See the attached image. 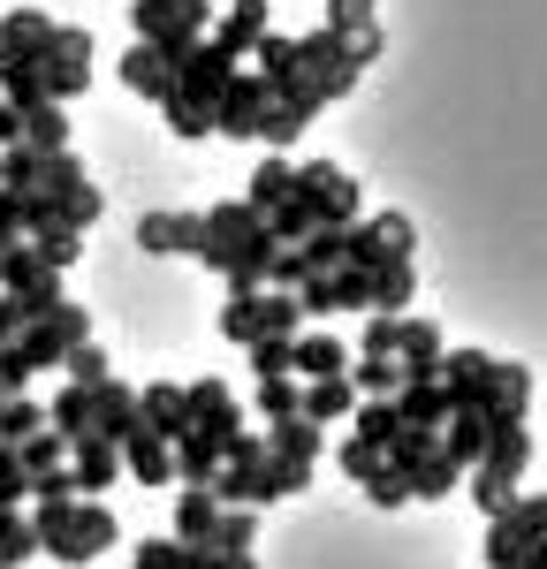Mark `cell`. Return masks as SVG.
<instances>
[{
	"label": "cell",
	"instance_id": "7a4b0ae2",
	"mask_svg": "<svg viewBox=\"0 0 547 569\" xmlns=\"http://www.w3.org/2000/svg\"><path fill=\"white\" fill-rule=\"evenodd\" d=\"M31 539H39V555L84 569V562H99V555L122 539V525H115V509H107V501H84V493H46L39 509H31Z\"/></svg>",
	"mask_w": 547,
	"mask_h": 569
},
{
	"label": "cell",
	"instance_id": "d4e9b609",
	"mask_svg": "<svg viewBox=\"0 0 547 569\" xmlns=\"http://www.w3.org/2000/svg\"><path fill=\"white\" fill-rule=\"evenodd\" d=\"M289 198H297V160H281V152H267V160L251 168V190H243V206H251V213L267 220L274 206H289Z\"/></svg>",
	"mask_w": 547,
	"mask_h": 569
},
{
	"label": "cell",
	"instance_id": "83f0119b",
	"mask_svg": "<svg viewBox=\"0 0 547 569\" xmlns=\"http://www.w3.org/2000/svg\"><path fill=\"white\" fill-rule=\"evenodd\" d=\"M84 160L77 152H39V176H31V198H53V206H69L77 190H84Z\"/></svg>",
	"mask_w": 547,
	"mask_h": 569
},
{
	"label": "cell",
	"instance_id": "f1b7e54d",
	"mask_svg": "<svg viewBox=\"0 0 547 569\" xmlns=\"http://www.w3.org/2000/svg\"><path fill=\"white\" fill-rule=\"evenodd\" d=\"M213 525H221L213 486H182V501H176V539H182V547H206V539H213Z\"/></svg>",
	"mask_w": 547,
	"mask_h": 569
},
{
	"label": "cell",
	"instance_id": "ba28073f",
	"mask_svg": "<svg viewBox=\"0 0 547 569\" xmlns=\"http://www.w3.org/2000/svg\"><path fill=\"white\" fill-rule=\"evenodd\" d=\"M39 84H46L53 107H61V99H77V91L91 84V39H84V31L53 23V39H46V53H39Z\"/></svg>",
	"mask_w": 547,
	"mask_h": 569
},
{
	"label": "cell",
	"instance_id": "7dc6e473",
	"mask_svg": "<svg viewBox=\"0 0 547 569\" xmlns=\"http://www.w3.org/2000/svg\"><path fill=\"white\" fill-rule=\"evenodd\" d=\"M31 251H39L53 273H69V266H77V251H84V236H77V228H46V236H31Z\"/></svg>",
	"mask_w": 547,
	"mask_h": 569
},
{
	"label": "cell",
	"instance_id": "e0dca14e",
	"mask_svg": "<svg viewBox=\"0 0 547 569\" xmlns=\"http://www.w3.org/2000/svg\"><path fill=\"white\" fill-rule=\"evenodd\" d=\"M441 357H449L441 327L404 311V335H396V365H404V380H441Z\"/></svg>",
	"mask_w": 547,
	"mask_h": 569
},
{
	"label": "cell",
	"instance_id": "8992f818",
	"mask_svg": "<svg viewBox=\"0 0 547 569\" xmlns=\"http://www.w3.org/2000/svg\"><path fill=\"white\" fill-rule=\"evenodd\" d=\"M130 23H137L145 46H160V39L198 46L213 31V0H130Z\"/></svg>",
	"mask_w": 547,
	"mask_h": 569
},
{
	"label": "cell",
	"instance_id": "2e32d148",
	"mask_svg": "<svg viewBox=\"0 0 547 569\" xmlns=\"http://www.w3.org/2000/svg\"><path fill=\"white\" fill-rule=\"evenodd\" d=\"M115 479H122V448H115V440L84 433L77 448H69V486H77V493H91V501H99Z\"/></svg>",
	"mask_w": 547,
	"mask_h": 569
},
{
	"label": "cell",
	"instance_id": "11a10c76",
	"mask_svg": "<svg viewBox=\"0 0 547 569\" xmlns=\"http://www.w3.org/2000/svg\"><path fill=\"white\" fill-rule=\"evenodd\" d=\"M251 372L259 380H289V342H251Z\"/></svg>",
	"mask_w": 547,
	"mask_h": 569
},
{
	"label": "cell",
	"instance_id": "5b68a950",
	"mask_svg": "<svg viewBox=\"0 0 547 569\" xmlns=\"http://www.w3.org/2000/svg\"><path fill=\"white\" fill-rule=\"evenodd\" d=\"M540 539H547V493H517L501 517H487V569H509Z\"/></svg>",
	"mask_w": 547,
	"mask_h": 569
},
{
	"label": "cell",
	"instance_id": "f6af8a7d",
	"mask_svg": "<svg viewBox=\"0 0 547 569\" xmlns=\"http://www.w3.org/2000/svg\"><path fill=\"white\" fill-rule=\"evenodd\" d=\"M61 365H69V380H77V388H99V380H115V365H107V350H99V342H77V350L61 357Z\"/></svg>",
	"mask_w": 547,
	"mask_h": 569
},
{
	"label": "cell",
	"instance_id": "836d02e7",
	"mask_svg": "<svg viewBox=\"0 0 547 569\" xmlns=\"http://www.w3.org/2000/svg\"><path fill=\"white\" fill-rule=\"evenodd\" d=\"M350 388H358V402H396L404 365L396 357H350Z\"/></svg>",
	"mask_w": 547,
	"mask_h": 569
},
{
	"label": "cell",
	"instance_id": "7402d4cb",
	"mask_svg": "<svg viewBox=\"0 0 547 569\" xmlns=\"http://www.w3.org/2000/svg\"><path fill=\"white\" fill-rule=\"evenodd\" d=\"M350 410H358V388H350V372L342 380H305V402H297V418L305 426H350Z\"/></svg>",
	"mask_w": 547,
	"mask_h": 569
},
{
	"label": "cell",
	"instance_id": "3957f363",
	"mask_svg": "<svg viewBox=\"0 0 547 569\" xmlns=\"http://www.w3.org/2000/svg\"><path fill=\"white\" fill-rule=\"evenodd\" d=\"M198 259L228 273V289H267V266H274V236L267 220L251 213L243 198H228L206 213V243H198Z\"/></svg>",
	"mask_w": 547,
	"mask_h": 569
},
{
	"label": "cell",
	"instance_id": "bcb514c9",
	"mask_svg": "<svg viewBox=\"0 0 547 569\" xmlns=\"http://www.w3.org/2000/svg\"><path fill=\"white\" fill-rule=\"evenodd\" d=\"M130 569H198V547H182V539H145Z\"/></svg>",
	"mask_w": 547,
	"mask_h": 569
},
{
	"label": "cell",
	"instance_id": "484cf974",
	"mask_svg": "<svg viewBox=\"0 0 547 569\" xmlns=\"http://www.w3.org/2000/svg\"><path fill=\"white\" fill-rule=\"evenodd\" d=\"M122 471H130L137 486H168L176 479V448H168L160 433H130L122 440Z\"/></svg>",
	"mask_w": 547,
	"mask_h": 569
},
{
	"label": "cell",
	"instance_id": "8fae6325",
	"mask_svg": "<svg viewBox=\"0 0 547 569\" xmlns=\"http://www.w3.org/2000/svg\"><path fill=\"white\" fill-rule=\"evenodd\" d=\"M182 410H190V433H243V402L221 388V380H182Z\"/></svg>",
	"mask_w": 547,
	"mask_h": 569
},
{
	"label": "cell",
	"instance_id": "4316f807",
	"mask_svg": "<svg viewBox=\"0 0 547 569\" xmlns=\"http://www.w3.org/2000/svg\"><path fill=\"white\" fill-rule=\"evenodd\" d=\"M46 426H53V433L69 440V448H77V440L91 433V388H77V380H61V388L46 395Z\"/></svg>",
	"mask_w": 547,
	"mask_h": 569
},
{
	"label": "cell",
	"instance_id": "9f6ffc18",
	"mask_svg": "<svg viewBox=\"0 0 547 569\" xmlns=\"http://www.w3.org/2000/svg\"><path fill=\"white\" fill-rule=\"evenodd\" d=\"M365 493H372L380 509H404V501H410V486H404V471H396V463H388L380 479H365Z\"/></svg>",
	"mask_w": 547,
	"mask_h": 569
},
{
	"label": "cell",
	"instance_id": "ee69618b",
	"mask_svg": "<svg viewBox=\"0 0 547 569\" xmlns=\"http://www.w3.org/2000/svg\"><path fill=\"white\" fill-rule=\"evenodd\" d=\"M160 122L182 137V144H198V137H213V114H198L190 99H176V84H168V99H160Z\"/></svg>",
	"mask_w": 547,
	"mask_h": 569
},
{
	"label": "cell",
	"instance_id": "f907efd6",
	"mask_svg": "<svg viewBox=\"0 0 547 569\" xmlns=\"http://www.w3.org/2000/svg\"><path fill=\"white\" fill-rule=\"evenodd\" d=\"M335 463H342V471H350V479H380V471H388V456H380V448H365L358 433H342V448H335Z\"/></svg>",
	"mask_w": 547,
	"mask_h": 569
},
{
	"label": "cell",
	"instance_id": "f546056e",
	"mask_svg": "<svg viewBox=\"0 0 547 569\" xmlns=\"http://www.w3.org/2000/svg\"><path fill=\"white\" fill-rule=\"evenodd\" d=\"M122 84H130L137 99H152V107H160V99H168V84H176V69H168V61H160L152 46L137 39L130 53H122Z\"/></svg>",
	"mask_w": 547,
	"mask_h": 569
},
{
	"label": "cell",
	"instance_id": "9c48e42d",
	"mask_svg": "<svg viewBox=\"0 0 547 569\" xmlns=\"http://www.w3.org/2000/svg\"><path fill=\"white\" fill-rule=\"evenodd\" d=\"M297 190L312 198L319 228H350V220H358V176H342L335 160H312V168H297Z\"/></svg>",
	"mask_w": 547,
	"mask_h": 569
},
{
	"label": "cell",
	"instance_id": "f35d334b",
	"mask_svg": "<svg viewBox=\"0 0 547 569\" xmlns=\"http://www.w3.org/2000/svg\"><path fill=\"white\" fill-rule=\"evenodd\" d=\"M206 547H213V555H251V547H259V509H221V525H213Z\"/></svg>",
	"mask_w": 547,
	"mask_h": 569
},
{
	"label": "cell",
	"instance_id": "277c9868",
	"mask_svg": "<svg viewBox=\"0 0 547 569\" xmlns=\"http://www.w3.org/2000/svg\"><path fill=\"white\" fill-rule=\"evenodd\" d=\"M84 335H91V311H84V305H53V311H39V319L23 327V335H16L8 350L23 357L31 372H46V365H61V357L77 350Z\"/></svg>",
	"mask_w": 547,
	"mask_h": 569
},
{
	"label": "cell",
	"instance_id": "e575fe53",
	"mask_svg": "<svg viewBox=\"0 0 547 569\" xmlns=\"http://www.w3.org/2000/svg\"><path fill=\"white\" fill-rule=\"evenodd\" d=\"M31 433H46V402L39 395H8L0 402V448H23Z\"/></svg>",
	"mask_w": 547,
	"mask_h": 569
},
{
	"label": "cell",
	"instance_id": "db71d44e",
	"mask_svg": "<svg viewBox=\"0 0 547 569\" xmlns=\"http://www.w3.org/2000/svg\"><path fill=\"white\" fill-rule=\"evenodd\" d=\"M327 31H372V0H327Z\"/></svg>",
	"mask_w": 547,
	"mask_h": 569
},
{
	"label": "cell",
	"instance_id": "816d5d0a",
	"mask_svg": "<svg viewBox=\"0 0 547 569\" xmlns=\"http://www.w3.org/2000/svg\"><path fill=\"white\" fill-rule=\"evenodd\" d=\"M23 501H31V471L16 448H0V509H23Z\"/></svg>",
	"mask_w": 547,
	"mask_h": 569
},
{
	"label": "cell",
	"instance_id": "30bf717a",
	"mask_svg": "<svg viewBox=\"0 0 547 569\" xmlns=\"http://www.w3.org/2000/svg\"><path fill=\"white\" fill-rule=\"evenodd\" d=\"M297 311H305V319H335V311H372V297H365V273H350V266H335V273H312V281L297 289Z\"/></svg>",
	"mask_w": 547,
	"mask_h": 569
},
{
	"label": "cell",
	"instance_id": "7bdbcfd3",
	"mask_svg": "<svg viewBox=\"0 0 547 569\" xmlns=\"http://www.w3.org/2000/svg\"><path fill=\"white\" fill-rule=\"evenodd\" d=\"M16 456H23V471H31V479H46V471H61V463H69V440L46 426V433H31Z\"/></svg>",
	"mask_w": 547,
	"mask_h": 569
},
{
	"label": "cell",
	"instance_id": "ffe728a7",
	"mask_svg": "<svg viewBox=\"0 0 547 569\" xmlns=\"http://www.w3.org/2000/svg\"><path fill=\"white\" fill-rule=\"evenodd\" d=\"M487 433H495V426H487V410H471V402H456L449 418H441V456H449L456 471H471V463H479V456H487Z\"/></svg>",
	"mask_w": 547,
	"mask_h": 569
},
{
	"label": "cell",
	"instance_id": "44dd1931",
	"mask_svg": "<svg viewBox=\"0 0 547 569\" xmlns=\"http://www.w3.org/2000/svg\"><path fill=\"white\" fill-rule=\"evenodd\" d=\"M91 433L115 440V448L137 433V388L130 380H99V388H91Z\"/></svg>",
	"mask_w": 547,
	"mask_h": 569
},
{
	"label": "cell",
	"instance_id": "680465c9",
	"mask_svg": "<svg viewBox=\"0 0 547 569\" xmlns=\"http://www.w3.org/2000/svg\"><path fill=\"white\" fill-rule=\"evenodd\" d=\"M342 46H350V61H358V69H365V61H380V23H372V31H350Z\"/></svg>",
	"mask_w": 547,
	"mask_h": 569
},
{
	"label": "cell",
	"instance_id": "4dcf8cb0",
	"mask_svg": "<svg viewBox=\"0 0 547 569\" xmlns=\"http://www.w3.org/2000/svg\"><path fill=\"white\" fill-rule=\"evenodd\" d=\"M365 297H372V311H396V319H404V305L418 297V273H410V259L372 266V273H365Z\"/></svg>",
	"mask_w": 547,
	"mask_h": 569
},
{
	"label": "cell",
	"instance_id": "d590c367",
	"mask_svg": "<svg viewBox=\"0 0 547 569\" xmlns=\"http://www.w3.org/2000/svg\"><path fill=\"white\" fill-rule=\"evenodd\" d=\"M16 144H31V152H69V114H61L53 99H46V107H31V114H23V137H16Z\"/></svg>",
	"mask_w": 547,
	"mask_h": 569
},
{
	"label": "cell",
	"instance_id": "6f0895ef",
	"mask_svg": "<svg viewBox=\"0 0 547 569\" xmlns=\"http://www.w3.org/2000/svg\"><path fill=\"white\" fill-rule=\"evenodd\" d=\"M0 243H23V198L0 190Z\"/></svg>",
	"mask_w": 547,
	"mask_h": 569
},
{
	"label": "cell",
	"instance_id": "4fadbf2b",
	"mask_svg": "<svg viewBox=\"0 0 547 569\" xmlns=\"http://www.w3.org/2000/svg\"><path fill=\"white\" fill-rule=\"evenodd\" d=\"M525 463H533V433H525V426H495V433H487V456H479L471 471H479V479H495L501 493H517Z\"/></svg>",
	"mask_w": 547,
	"mask_h": 569
},
{
	"label": "cell",
	"instance_id": "681fc988",
	"mask_svg": "<svg viewBox=\"0 0 547 569\" xmlns=\"http://www.w3.org/2000/svg\"><path fill=\"white\" fill-rule=\"evenodd\" d=\"M396 335H404V319L396 311H372L358 327V357H396Z\"/></svg>",
	"mask_w": 547,
	"mask_h": 569
},
{
	"label": "cell",
	"instance_id": "8d00e7d4",
	"mask_svg": "<svg viewBox=\"0 0 547 569\" xmlns=\"http://www.w3.org/2000/svg\"><path fill=\"white\" fill-rule=\"evenodd\" d=\"M456 479H464V471H456V463H449V456H441V448H434L426 463H410V471H404L410 501H441V493H456Z\"/></svg>",
	"mask_w": 547,
	"mask_h": 569
},
{
	"label": "cell",
	"instance_id": "52a82bcc",
	"mask_svg": "<svg viewBox=\"0 0 547 569\" xmlns=\"http://www.w3.org/2000/svg\"><path fill=\"white\" fill-rule=\"evenodd\" d=\"M0 297H23L31 319L53 311V305H69V297H61V273H53L31 243H0Z\"/></svg>",
	"mask_w": 547,
	"mask_h": 569
},
{
	"label": "cell",
	"instance_id": "d6986e66",
	"mask_svg": "<svg viewBox=\"0 0 547 569\" xmlns=\"http://www.w3.org/2000/svg\"><path fill=\"white\" fill-rule=\"evenodd\" d=\"M342 372H350L342 335L312 327V335H297V342H289V380H342Z\"/></svg>",
	"mask_w": 547,
	"mask_h": 569
},
{
	"label": "cell",
	"instance_id": "6da1fadb",
	"mask_svg": "<svg viewBox=\"0 0 547 569\" xmlns=\"http://www.w3.org/2000/svg\"><path fill=\"white\" fill-rule=\"evenodd\" d=\"M441 388H449V402L487 410V426H525V410H533V372L501 365L487 350H449L441 357Z\"/></svg>",
	"mask_w": 547,
	"mask_h": 569
},
{
	"label": "cell",
	"instance_id": "d6a6232c",
	"mask_svg": "<svg viewBox=\"0 0 547 569\" xmlns=\"http://www.w3.org/2000/svg\"><path fill=\"white\" fill-rule=\"evenodd\" d=\"M267 448L281 456V463L312 471V463H319V448H327V433H319V426H305V418H281V426L267 433Z\"/></svg>",
	"mask_w": 547,
	"mask_h": 569
},
{
	"label": "cell",
	"instance_id": "74e56055",
	"mask_svg": "<svg viewBox=\"0 0 547 569\" xmlns=\"http://www.w3.org/2000/svg\"><path fill=\"white\" fill-rule=\"evenodd\" d=\"M305 130H312V114H305V107H289V99H274V91H267V114H259V137H267L274 152H289V144H297Z\"/></svg>",
	"mask_w": 547,
	"mask_h": 569
},
{
	"label": "cell",
	"instance_id": "7c38bea8",
	"mask_svg": "<svg viewBox=\"0 0 547 569\" xmlns=\"http://www.w3.org/2000/svg\"><path fill=\"white\" fill-rule=\"evenodd\" d=\"M259 114H267V77L259 69H236L221 91V107H213V130L221 137H259Z\"/></svg>",
	"mask_w": 547,
	"mask_h": 569
},
{
	"label": "cell",
	"instance_id": "9a60e30c",
	"mask_svg": "<svg viewBox=\"0 0 547 569\" xmlns=\"http://www.w3.org/2000/svg\"><path fill=\"white\" fill-rule=\"evenodd\" d=\"M137 433H160L168 448L190 433V410H182V388H176V380H152V388H137Z\"/></svg>",
	"mask_w": 547,
	"mask_h": 569
},
{
	"label": "cell",
	"instance_id": "ac0fdd59",
	"mask_svg": "<svg viewBox=\"0 0 547 569\" xmlns=\"http://www.w3.org/2000/svg\"><path fill=\"white\" fill-rule=\"evenodd\" d=\"M137 243H145L152 259L198 251V243H206V213H145V220H137Z\"/></svg>",
	"mask_w": 547,
	"mask_h": 569
},
{
	"label": "cell",
	"instance_id": "60d3db41",
	"mask_svg": "<svg viewBox=\"0 0 547 569\" xmlns=\"http://www.w3.org/2000/svg\"><path fill=\"white\" fill-rule=\"evenodd\" d=\"M312 228H319V213H312V198H305V190H297L289 206H274V213H267V236H274V243H305Z\"/></svg>",
	"mask_w": 547,
	"mask_h": 569
},
{
	"label": "cell",
	"instance_id": "c3c4849f",
	"mask_svg": "<svg viewBox=\"0 0 547 569\" xmlns=\"http://www.w3.org/2000/svg\"><path fill=\"white\" fill-rule=\"evenodd\" d=\"M251 305H259V289H228V305H221V342H243V350H251Z\"/></svg>",
	"mask_w": 547,
	"mask_h": 569
},
{
	"label": "cell",
	"instance_id": "b9f144b4",
	"mask_svg": "<svg viewBox=\"0 0 547 569\" xmlns=\"http://www.w3.org/2000/svg\"><path fill=\"white\" fill-rule=\"evenodd\" d=\"M39 555V539H31V517L23 509H0V569H23Z\"/></svg>",
	"mask_w": 547,
	"mask_h": 569
},
{
	"label": "cell",
	"instance_id": "f5cc1de1",
	"mask_svg": "<svg viewBox=\"0 0 547 569\" xmlns=\"http://www.w3.org/2000/svg\"><path fill=\"white\" fill-rule=\"evenodd\" d=\"M297 402H305V388H297V380H259V410H267V426L297 418Z\"/></svg>",
	"mask_w": 547,
	"mask_h": 569
},
{
	"label": "cell",
	"instance_id": "5bb4252c",
	"mask_svg": "<svg viewBox=\"0 0 547 569\" xmlns=\"http://www.w3.org/2000/svg\"><path fill=\"white\" fill-rule=\"evenodd\" d=\"M267 31H274V8H267V0H228V16L213 23V31H206V39L221 46L228 61H243V53L267 39Z\"/></svg>",
	"mask_w": 547,
	"mask_h": 569
},
{
	"label": "cell",
	"instance_id": "1f68e13d",
	"mask_svg": "<svg viewBox=\"0 0 547 569\" xmlns=\"http://www.w3.org/2000/svg\"><path fill=\"white\" fill-rule=\"evenodd\" d=\"M176 479L182 486H213L221 479V440L213 433H182L176 440Z\"/></svg>",
	"mask_w": 547,
	"mask_h": 569
},
{
	"label": "cell",
	"instance_id": "ab89813d",
	"mask_svg": "<svg viewBox=\"0 0 547 569\" xmlns=\"http://www.w3.org/2000/svg\"><path fill=\"white\" fill-rule=\"evenodd\" d=\"M251 53H259V77H267V91H281L289 77H297V39H289V31H267Z\"/></svg>",
	"mask_w": 547,
	"mask_h": 569
},
{
	"label": "cell",
	"instance_id": "cb8c5ba5",
	"mask_svg": "<svg viewBox=\"0 0 547 569\" xmlns=\"http://www.w3.org/2000/svg\"><path fill=\"white\" fill-rule=\"evenodd\" d=\"M449 410H456V402H449L441 380H404V388H396V418L418 426V433H441V418H449Z\"/></svg>",
	"mask_w": 547,
	"mask_h": 569
},
{
	"label": "cell",
	"instance_id": "603a6c76",
	"mask_svg": "<svg viewBox=\"0 0 547 569\" xmlns=\"http://www.w3.org/2000/svg\"><path fill=\"white\" fill-rule=\"evenodd\" d=\"M46 39H53V23H46L39 8H8V16H0V61H31V69H39Z\"/></svg>",
	"mask_w": 547,
	"mask_h": 569
},
{
	"label": "cell",
	"instance_id": "91938a15",
	"mask_svg": "<svg viewBox=\"0 0 547 569\" xmlns=\"http://www.w3.org/2000/svg\"><path fill=\"white\" fill-rule=\"evenodd\" d=\"M16 137H23V114H16V107H0V152H8Z\"/></svg>",
	"mask_w": 547,
	"mask_h": 569
}]
</instances>
